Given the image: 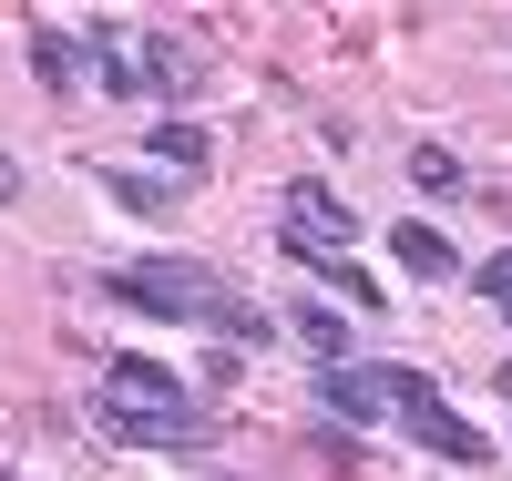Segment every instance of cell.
Masks as SVG:
<instances>
[{
  "label": "cell",
  "mask_w": 512,
  "mask_h": 481,
  "mask_svg": "<svg viewBox=\"0 0 512 481\" xmlns=\"http://www.w3.org/2000/svg\"><path fill=\"white\" fill-rule=\"evenodd\" d=\"M103 308H134L154 328H195V338H216V348H277V308H246V297L205 267V256H134V267H103L93 277Z\"/></svg>",
  "instance_id": "cell-1"
},
{
  "label": "cell",
  "mask_w": 512,
  "mask_h": 481,
  "mask_svg": "<svg viewBox=\"0 0 512 481\" xmlns=\"http://www.w3.org/2000/svg\"><path fill=\"white\" fill-rule=\"evenodd\" d=\"M359 369H369V389H379V410H390L420 451H441L451 471H482V461H492V441L431 389V369H410V359H359Z\"/></svg>",
  "instance_id": "cell-2"
},
{
  "label": "cell",
  "mask_w": 512,
  "mask_h": 481,
  "mask_svg": "<svg viewBox=\"0 0 512 481\" xmlns=\"http://www.w3.org/2000/svg\"><path fill=\"white\" fill-rule=\"evenodd\" d=\"M82 420H93L113 451H216V441H226V410H205V400H195V410H123V400L93 389V410H82Z\"/></svg>",
  "instance_id": "cell-3"
},
{
  "label": "cell",
  "mask_w": 512,
  "mask_h": 481,
  "mask_svg": "<svg viewBox=\"0 0 512 481\" xmlns=\"http://www.w3.org/2000/svg\"><path fill=\"white\" fill-rule=\"evenodd\" d=\"M277 215H287L277 236H297V246H359V226H369V215L338 195V185H318V174H287V185H277Z\"/></svg>",
  "instance_id": "cell-4"
},
{
  "label": "cell",
  "mask_w": 512,
  "mask_h": 481,
  "mask_svg": "<svg viewBox=\"0 0 512 481\" xmlns=\"http://www.w3.org/2000/svg\"><path fill=\"white\" fill-rule=\"evenodd\" d=\"M277 256H287V267H308L318 287H338V297H349V318H390V287H379L349 246H297V236H277Z\"/></svg>",
  "instance_id": "cell-5"
},
{
  "label": "cell",
  "mask_w": 512,
  "mask_h": 481,
  "mask_svg": "<svg viewBox=\"0 0 512 481\" xmlns=\"http://www.w3.org/2000/svg\"><path fill=\"white\" fill-rule=\"evenodd\" d=\"M103 400H123V410H195L185 379L164 359H144V348H103Z\"/></svg>",
  "instance_id": "cell-6"
},
{
  "label": "cell",
  "mask_w": 512,
  "mask_h": 481,
  "mask_svg": "<svg viewBox=\"0 0 512 481\" xmlns=\"http://www.w3.org/2000/svg\"><path fill=\"white\" fill-rule=\"evenodd\" d=\"M82 82H103V103L144 93V52L123 41V21H82Z\"/></svg>",
  "instance_id": "cell-7"
},
{
  "label": "cell",
  "mask_w": 512,
  "mask_h": 481,
  "mask_svg": "<svg viewBox=\"0 0 512 481\" xmlns=\"http://www.w3.org/2000/svg\"><path fill=\"white\" fill-rule=\"evenodd\" d=\"M144 154H154L164 174H175V185H205V174H216V134H205L195 113H164L154 134H144Z\"/></svg>",
  "instance_id": "cell-8"
},
{
  "label": "cell",
  "mask_w": 512,
  "mask_h": 481,
  "mask_svg": "<svg viewBox=\"0 0 512 481\" xmlns=\"http://www.w3.org/2000/svg\"><path fill=\"white\" fill-rule=\"evenodd\" d=\"M205 62L195 41H175V31H144V93H164V103H185V93H205Z\"/></svg>",
  "instance_id": "cell-9"
},
{
  "label": "cell",
  "mask_w": 512,
  "mask_h": 481,
  "mask_svg": "<svg viewBox=\"0 0 512 481\" xmlns=\"http://www.w3.org/2000/svg\"><path fill=\"white\" fill-rule=\"evenodd\" d=\"M21 52H31V82H41L52 103H72V93H82V41H72L62 21H31V31H21Z\"/></svg>",
  "instance_id": "cell-10"
},
{
  "label": "cell",
  "mask_w": 512,
  "mask_h": 481,
  "mask_svg": "<svg viewBox=\"0 0 512 481\" xmlns=\"http://www.w3.org/2000/svg\"><path fill=\"white\" fill-rule=\"evenodd\" d=\"M390 256H400V267L420 277V287H451V277H472V267H461V246L431 226V215H410V226H390Z\"/></svg>",
  "instance_id": "cell-11"
},
{
  "label": "cell",
  "mask_w": 512,
  "mask_h": 481,
  "mask_svg": "<svg viewBox=\"0 0 512 481\" xmlns=\"http://www.w3.org/2000/svg\"><path fill=\"white\" fill-rule=\"evenodd\" d=\"M308 389H318V410H328V420H349V430H369V420H390V410H379V389H369V369H359V359H338V369H318Z\"/></svg>",
  "instance_id": "cell-12"
},
{
  "label": "cell",
  "mask_w": 512,
  "mask_h": 481,
  "mask_svg": "<svg viewBox=\"0 0 512 481\" xmlns=\"http://www.w3.org/2000/svg\"><path fill=\"white\" fill-rule=\"evenodd\" d=\"M93 174H103V195H113L123 215H144V226L185 205V185H175V174H134V164H93Z\"/></svg>",
  "instance_id": "cell-13"
},
{
  "label": "cell",
  "mask_w": 512,
  "mask_h": 481,
  "mask_svg": "<svg viewBox=\"0 0 512 481\" xmlns=\"http://www.w3.org/2000/svg\"><path fill=\"white\" fill-rule=\"evenodd\" d=\"M287 328L318 348V369H338V359H349V308H328V297H287Z\"/></svg>",
  "instance_id": "cell-14"
},
{
  "label": "cell",
  "mask_w": 512,
  "mask_h": 481,
  "mask_svg": "<svg viewBox=\"0 0 512 481\" xmlns=\"http://www.w3.org/2000/svg\"><path fill=\"white\" fill-rule=\"evenodd\" d=\"M410 185L441 205V195H461V185H472V174H461V154H451V144H410Z\"/></svg>",
  "instance_id": "cell-15"
},
{
  "label": "cell",
  "mask_w": 512,
  "mask_h": 481,
  "mask_svg": "<svg viewBox=\"0 0 512 481\" xmlns=\"http://www.w3.org/2000/svg\"><path fill=\"white\" fill-rule=\"evenodd\" d=\"M472 297H482V308H492V318L512 328V246H502V256H482V267H472Z\"/></svg>",
  "instance_id": "cell-16"
},
{
  "label": "cell",
  "mask_w": 512,
  "mask_h": 481,
  "mask_svg": "<svg viewBox=\"0 0 512 481\" xmlns=\"http://www.w3.org/2000/svg\"><path fill=\"white\" fill-rule=\"evenodd\" d=\"M0 205H21V164L11 154H0Z\"/></svg>",
  "instance_id": "cell-17"
},
{
  "label": "cell",
  "mask_w": 512,
  "mask_h": 481,
  "mask_svg": "<svg viewBox=\"0 0 512 481\" xmlns=\"http://www.w3.org/2000/svg\"><path fill=\"white\" fill-rule=\"evenodd\" d=\"M492 389H502V410H512V359H502V369H492Z\"/></svg>",
  "instance_id": "cell-18"
},
{
  "label": "cell",
  "mask_w": 512,
  "mask_h": 481,
  "mask_svg": "<svg viewBox=\"0 0 512 481\" xmlns=\"http://www.w3.org/2000/svg\"><path fill=\"white\" fill-rule=\"evenodd\" d=\"M0 481H21V471H0Z\"/></svg>",
  "instance_id": "cell-19"
}]
</instances>
